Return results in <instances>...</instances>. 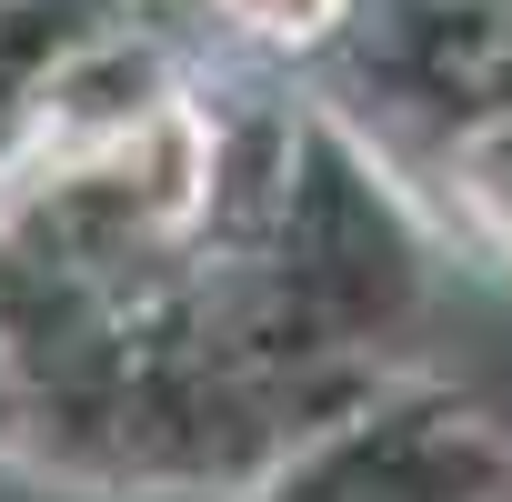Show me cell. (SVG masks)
<instances>
[{
  "label": "cell",
  "instance_id": "6da1fadb",
  "mask_svg": "<svg viewBox=\"0 0 512 502\" xmlns=\"http://www.w3.org/2000/svg\"><path fill=\"white\" fill-rule=\"evenodd\" d=\"M241 11H251V21H272V31H322L342 0H241Z\"/></svg>",
  "mask_w": 512,
  "mask_h": 502
}]
</instances>
